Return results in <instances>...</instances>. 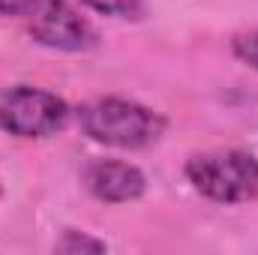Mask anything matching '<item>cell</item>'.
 Segmentation results:
<instances>
[{"mask_svg":"<svg viewBox=\"0 0 258 255\" xmlns=\"http://www.w3.org/2000/svg\"><path fill=\"white\" fill-rule=\"evenodd\" d=\"M231 51H234V57L243 66H249V69L258 72V27L237 33V36L231 39Z\"/></svg>","mask_w":258,"mask_h":255,"instance_id":"7","label":"cell"},{"mask_svg":"<svg viewBox=\"0 0 258 255\" xmlns=\"http://www.w3.org/2000/svg\"><path fill=\"white\" fill-rule=\"evenodd\" d=\"M0 195H3V183H0Z\"/></svg>","mask_w":258,"mask_h":255,"instance_id":"10","label":"cell"},{"mask_svg":"<svg viewBox=\"0 0 258 255\" xmlns=\"http://www.w3.org/2000/svg\"><path fill=\"white\" fill-rule=\"evenodd\" d=\"M84 6H90L93 12L99 15H108V18H120V21H141L147 6L144 0H81Z\"/></svg>","mask_w":258,"mask_h":255,"instance_id":"6","label":"cell"},{"mask_svg":"<svg viewBox=\"0 0 258 255\" xmlns=\"http://www.w3.org/2000/svg\"><path fill=\"white\" fill-rule=\"evenodd\" d=\"M42 0H0V15H30Z\"/></svg>","mask_w":258,"mask_h":255,"instance_id":"9","label":"cell"},{"mask_svg":"<svg viewBox=\"0 0 258 255\" xmlns=\"http://www.w3.org/2000/svg\"><path fill=\"white\" fill-rule=\"evenodd\" d=\"M27 33L33 36V42L51 51H69V54L90 51L99 42L93 24L66 0H42L30 12Z\"/></svg>","mask_w":258,"mask_h":255,"instance_id":"4","label":"cell"},{"mask_svg":"<svg viewBox=\"0 0 258 255\" xmlns=\"http://www.w3.org/2000/svg\"><path fill=\"white\" fill-rule=\"evenodd\" d=\"M84 186L102 204H126L141 198L147 189V177L120 159H96L84 168Z\"/></svg>","mask_w":258,"mask_h":255,"instance_id":"5","label":"cell"},{"mask_svg":"<svg viewBox=\"0 0 258 255\" xmlns=\"http://www.w3.org/2000/svg\"><path fill=\"white\" fill-rule=\"evenodd\" d=\"M78 126L96 144L117 150H144L165 135V117L135 99L99 96L78 108Z\"/></svg>","mask_w":258,"mask_h":255,"instance_id":"1","label":"cell"},{"mask_svg":"<svg viewBox=\"0 0 258 255\" xmlns=\"http://www.w3.org/2000/svg\"><path fill=\"white\" fill-rule=\"evenodd\" d=\"M69 120V105L57 93L15 84L0 90V129L15 138H48Z\"/></svg>","mask_w":258,"mask_h":255,"instance_id":"3","label":"cell"},{"mask_svg":"<svg viewBox=\"0 0 258 255\" xmlns=\"http://www.w3.org/2000/svg\"><path fill=\"white\" fill-rule=\"evenodd\" d=\"M108 246L102 243V240H96V237H87V234H81V231H63V237L57 240V252H105Z\"/></svg>","mask_w":258,"mask_h":255,"instance_id":"8","label":"cell"},{"mask_svg":"<svg viewBox=\"0 0 258 255\" xmlns=\"http://www.w3.org/2000/svg\"><path fill=\"white\" fill-rule=\"evenodd\" d=\"M183 174L201 198L216 204H243L258 198V156L246 150L195 153Z\"/></svg>","mask_w":258,"mask_h":255,"instance_id":"2","label":"cell"}]
</instances>
